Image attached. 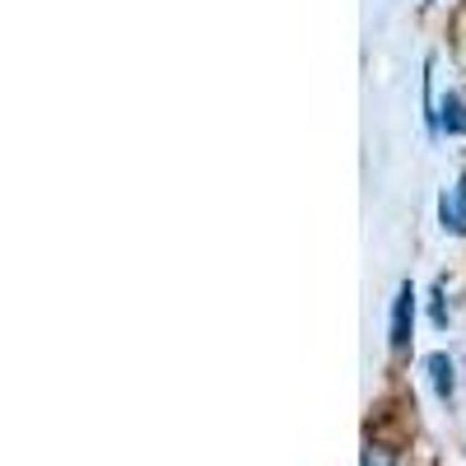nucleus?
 I'll use <instances>...</instances> for the list:
<instances>
[{
  "label": "nucleus",
  "mask_w": 466,
  "mask_h": 466,
  "mask_svg": "<svg viewBox=\"0 0 466 466\" xmlns=\"http://www.w3.org/2000/svg\"><path fill=\"white\" fill-rule=\"evenodd\" d=\"M439 224H443V233H466V173L457 177V187H448L443 197H439Z\"/></svg>",
  "instance_id": "nucleus-1"
},
{
  "label": "nucleus",
  "mask_w": 466,
  "mask_h": 466,
  "mask_svg": "<svg viewBox=\"0 0 466 466\" xmlns=\"http://www.w3.org/2000/svg\"><path fill=\"white\" fill-rule=\"evenodd\" d=\"M410 318H415V289H410V280H406V285L397 289V303H392V331H387V340H392L397 355L410 345Z\"/></svg>",
  "instance_id": "nucleus-2"
},
{
  "label": "nucleus",
  "mask_w": 466,
  "mask_h": 466,
  "mask_svg": "<svg viewBox=\"0 0 466 466\" xmlns=\"http://www.w3.org/2000/svg\"><path fill=\"white\" fill-rule=\"evenodd\" d=\"M424 369H430V382H434L439 401H452V392H457V373H452V360H448V355H430V360H424Z\"/></svg>",
  "instance_id": "nucleus-3"
},
{
  "label": "nucleus",
  "mask_w": 466,
  "mask_h": 466,
  "mask_svg": "<svg viewBox=\"0 0 466 466\" xmlns=\"http://www.w3.org/2000/svg\"><path fill=\"white\" fill-rule=\"evenodd\" d=\"M364 466H397V452L387 443H369L364 448Z\"/></svg>",
  "instance_id": "nucleus-4"
},
{
  "label": "nucleus",
  "mask_w": 466,
  "mask_h": 466,
  "mask_svg": "<svg viewBox=\"0 0 466 466\" xmlns=\"http://www.w3.org/2000/svg\"><path fill=\"white\" fill-rule=\"evenodd\" d=\"M443 112H448V116H443L448 131H461V127H466V122H461V98H457V94H448V98H443Z\"/></svg>",
  "instance_id": "nucleus-5"
}]
</instances>
